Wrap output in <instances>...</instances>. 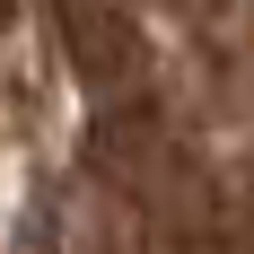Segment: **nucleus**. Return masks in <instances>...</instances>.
<instances>
[{
  "label": "nucleus",
  "mask_w": 254,
  "mask_h": 254,
  "mask_svg": "<svg viewBox=\"0 0 254 254\" xmlns=\"http://www.w3.org/2000/svg\"><path fill=\"white\" fill-rule=\"evenodd\" d=\"M53 44L70 79L97 97V114H140L149 105V35L123 0H53Z\"/></svg>",
  "instance_id": "f257e3e1"
}]
</instances>
